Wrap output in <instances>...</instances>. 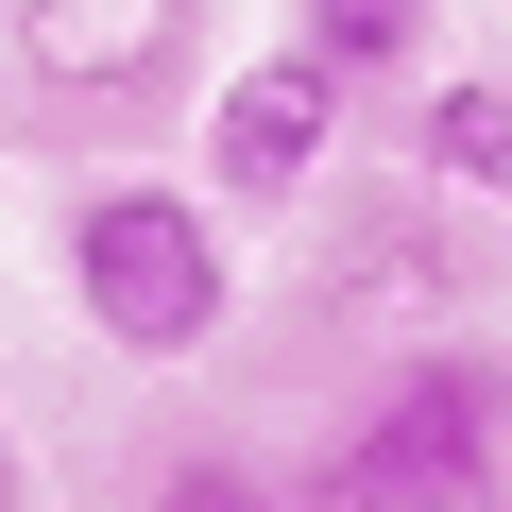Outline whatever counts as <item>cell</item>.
<instances>
[{"instance_id":"cell-1","label":"cell","mask_w":512,"mask_h":512,"mask_svg":"<svg viewBox=\"0 0 512 512\" xmlns=\"http://www.w3.org/2000/svg\"><path fill=\"white\" fill-rule=\"evenodd\" d=\"M291 495L308 512H512V359L495 342H410Z\"/></svg>"},{"instance_id":"cell-2","label":"cell","mask_w":512,"mask_h":512,"mask_svg":"<svg viewBox=\"0 0 512 512\" xmlns=\"http://www.w3.org/2000/svg\"><path fill=\"white\" fill-rule=\"evenodd\" d=\"M52 256H69L86 342H120V359H205V342L239 325V239H222V205L171 188V171H103V188H69Z\"/></svg>"},{"instance_id":"cell-3","label":"cell","mask_w":512,"mask_h":512,"mask_svg":"<svg viewBox=\"0 0 512 512\" xmlns=\"http://www.w3.org/2000/svg\"><path fill=\"white\" fill-rule=\"evenodd\" d=\"M342 69H308V52H256V69H222L205 86V205H308L325 188V154H342Z\"/></svg>"},{"instance_id":"cell-4","label":"cell","mask_w":512,"mask_h":512,"mask_svg":"<svg viewBox=\"0 0 512 512\" xmlns=\"http://www.w3.org/2000/svg\"><path fill=\"white\" fill-rule=\"evenodd\" d=\"M325 308L359 291V308H461V291H495V256L444 222V188H410V205H359L342 222V256H325V274H308Z\"/></svg>"},{"instance_id":"cell-5","label":"cell","mask_w":512,"mask_h":512,"mask_svg":"<svg viewBox=\"0 0 512 512\" xmlns=\"http://www.w3.org/2000/svg\"><path fill=\"white\" fill-rule=\"evenodd\" d=\"M410 188H444V205H512V69L427 86V120H410Z\"/></svg>"},{"instance_id":"cell-6","label":"cell","mask_w":512,"mask_h":512,"mask_svg":"<svg viewBox=\"0 0 512 512\" xmlns=\"http://www.w3.org/2000/svg\"><path fill=\"white\" fill-rule=\"evenodd\" d=\"M171 18L188 0H35V69L52 86H137V69H171Z\"/></svg>"},{"instance_id":"cell-7","label":"cell","mask_w":512,"mask_h":512,"mask_svg":"<svg viewBox=\"0 0 512 512\" xmlns=\"http://www.w3.org/2000/svg\"><path fill=\"white\" fill-rule=\"evenodd\" d=\"M427 35H444V0H291V52L342 69V86H393Z\"/></svg>"},{"instance_id":"cell-8","label":"cell","mask_w":512,"mask_h":512,"mask_svg":"<svg viewBox=\"0 0 512 512\" xmlns=\"http://www.w3.org/2000/svg\"><path fill=\"white\" fill-rule=\"evenodd\" d=\"M137 512H308V495H291L274 461H239V444H171Z\"/></svg>"},{"instance_id":"cell-9","label":"cell","mask_w":512,"mask_h":512,"mask_svg":"<svg viewBox=\"0 0 512 512\" xmlns=\"http://www.w3.org/2000/svg\"><path fill=\"white\" fill-rule=\"evenodd\" d=\"M0 512H35V461H18V427H0Z\"/></svg>"}]
</instances>
